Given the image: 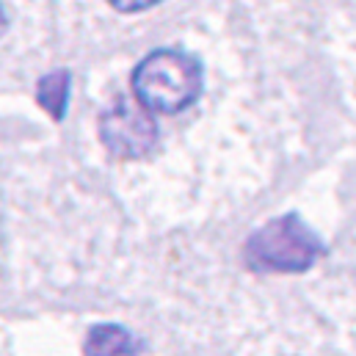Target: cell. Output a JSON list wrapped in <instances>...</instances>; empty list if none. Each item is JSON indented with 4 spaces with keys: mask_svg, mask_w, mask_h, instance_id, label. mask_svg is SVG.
Segmentation results:
<instances>
[{
    "mask_svg": "<svg viewBox=\"0 0 356 356\" xmlns=\"http://www.w3.org/2000/svg\"><path fill=\"white\" fill-rule=\"evenodd\" d=\"M99 138L105 149L119 161H138L152 152L158 141V124L138 102L119 97L99 116Z\"/></svg>",
    "mask_w": 356,
    "mask_h": 356,
    "instance_id": "cell-3",
    "label": "cell"
},
{
    "mask_svg": "<svg viewBox=\"0 0 356 356\" xmlns=\"http://www.w3.org/2000/svg\"><path fill=\"white\" fill-rule=\"evenodd\" d=\"M39 105L53 116V119H64V111H67V99H70V72L58 70V72H50L47 78L39 81Z\"/></svg>",
    "mask_w": 356,
    "mask_h": 356,
    "instance_id": "cell-5",
    "label": "cell"
},
{
    "mask_svg": "<svg viewBox=\"0 0 356 356\" xmlns=\"http://www.w3.org/2000/svg\"><path fill=\"white\" fill-rule=\"evenodd\" d=\"M83 351L86 356H138V343L127 329L99 323L89 332Z\"/></svg>",
    "mask_w": 356,
    "mask_h": 356,
    "instance_id": "cell-4",
    "label": "cell"
},
{
    "mask_svg": "<svg viewBox=\"0 0 356 356\" xmlns=\"http://www.w3.org/2000/svg\"><path fill=\"white\" fill-rule=\"evenodd\" d=\"M3 25H6V17H3V11H0V31H3Z\"/></svg>",
    "mask_w": 356,
    "mask_h": 356,
    "instance_id": "cell-6",
    "label": "cell"
},
{
    "mask_svg": "<svg viewBox=\"0 0 356 356\" xmlns=\"http://www.w3.org/2000/svg\"><path fill=\"white\" fill-rule=\"evenodd\" d=\"M321 254L323 243L296 213L268 221L246 241V263L254 270L301 273L315 266Z\"/></svg>",
    "mask_w": 356,
    "mask_h": 356,
    "instance_id": "cell-2",
    "label": "cell"
},
{
    "mask_svg": "<svg viewBox=\"0 0 356 356\" xmlns=\"http://www.w3.org/2000/svg\"><path fill=\"white\" fill-rule=\"evenodd\" d=\"M133 94L149 113H179L202 94V64L182 50H155L136 67Z\"/></svg>",
    "mask_w": 356,
    "mask_h": 356,
    "instance_id": "cell-1",
    "label": "cell"
}]
</instances>
